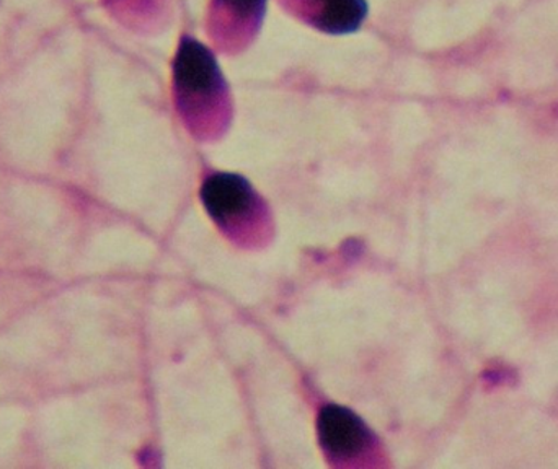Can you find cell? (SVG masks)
I'll return each mask as SVG.
<instances>
[{"label": "cell", "instance_id": "cell-1", "mask_svg": "<svg viewBox=\"0 0 558 469\" xmlns=\"http://www.w3.org/2000/svg\"><path fill=\"white\" fill-rule=\"evenodd\" d=\"M173 94L186 127L199 139L216 137L231 116L228 84L211 49L182 39L173 61Z\"/></svg>", "mask_w": 558, "mask_h": 469}, {"label": "cell", "instance_id": "cell-2", "mask_svg": "<svg viewBox=\"0 0 558 469\" xmlns=\"http://www.w3.org/2000/svg\"><path fill=\"white\" fill-rule=\"evenodd\" d=\"M202 201L218 227L242 245H255L268 234L267 206L242 176H209L202 188Z\"/></svg>", "mask_w": 558, "mask_h": 469}, {"label": "cell", "instance_id": "cell-3", "mask_svg": "<svg viewBox=\"0 0 558 469\" xmlns=\"http://www.w3.org/2000/svg\"><path fill=\"white\" fill-rule=\"evenodd\" d=\"M322 448L335 465L361 467L376 457V442L363 421L340 406H327L318 416ZM371 464V461H369Z\"/></svg>", "mask_w": 558, "mask_h": 469}, {"label": "cell", "instance_id": "cell-5", "mask_svg": "<svg viewBox=\"0 0 558 469\" xmlns=\"http://www.w3.org/2000/svg\"><path fill=\"white\" fill-rule=\"evenodd\" d=\"M302 22L330 35L360 28L367 15L366 0H282Z\"/></svg>", "mask_w": 558, "mask_h": 469}, {"label": "cell", "instance_id": "cell-6", "mask_svg": "<svg viewBox=\"0 0 558 469\" xmlns=\"http://www.w3.org/2000/svg\"><path fill=\"white\" fill-rule=\"evenodd\" d=\"M141 3L147 12H154V10L159 9L160 0H141Z\"/></svg>", "mask_w": 558, "mask_h": 469}, {"label": "cell", "instance_id": "cell-4", "mask_svg": "<svg viewBox=\"0 0 558 469\" xmlns=\"http://www.w3.org/2000/svg\"><path fill=\"white\" fill-rule=\"evenodd\" d=\"M265 9L267 0H213L209 35L226 51L244 49L260 28Z\"/></svg>", "mask_w": 558, "mask_h": 469}]
</instances>
